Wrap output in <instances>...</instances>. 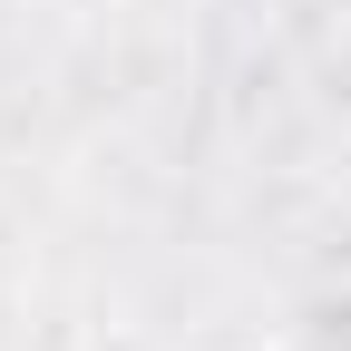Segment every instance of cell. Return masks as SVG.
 <instances>
[{
  "instance_id": "1",
  "label": "cell",
  "mask_w": 351,
  "mask_h": 351,
  "mask_svg": "<svg viewBox=\"0 0 351 351\" xmlns=\"http://www.w3.org/2000/svg\"><path fill=\"white\" fill-rule=\"evenodd\" d=\"M283 351H351V283H322V293H302L293 313H283V332H274Z\"/></svg>"
},
{
  "instance_id": "2",
  "label": "cell",
  "mask_w": 351,
  "mask_h": 351,
  "mask_svg": "<svg viewBox=\"0 0 351 351\" xmlns=\"http://www.w3.org/2000/svg\"><path fill=\"white\" fill-rule=\"evenodd\" d=\"M69 351H176L166 332H137V322H98V332H78Z\"/></svg>"
},
{
  "instance_id": "3",
  "label": "cell",
  "mask_w": 351,
  "mask_h": 351,
  "mask_svg": "<svg viewBox=\"0 0 351 351\" xmlns=\"http://www.w3.org/2000/svg\"><path fill=\"white\" fill-rule=\"evenodd\" d=\"M225 351H283V341H225Z\"/></svg>"
}]
</instances>
